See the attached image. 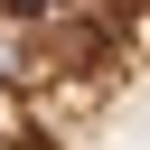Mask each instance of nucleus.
Instances as JSON below:
<instances>
[{
  "label": "nucleus",
  "instance_id": "nucleus-1",
  "mask_svg": "<svg viewBox=\"0 0 150 150\" xmlns=\"http://www.w3.org/2000/svg\"><path fill=\"white\" fill-rule=\"evenodd\" d=\"M141 75L150 0H0V150H66V122Z\"/></svg>",
  "mask_w": 150,
  "mask_h": 150
}]
</instances>
